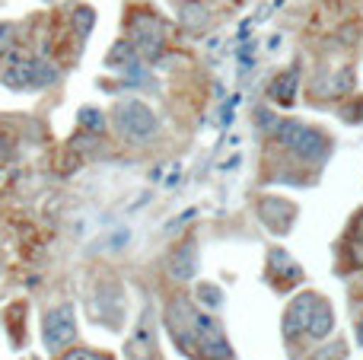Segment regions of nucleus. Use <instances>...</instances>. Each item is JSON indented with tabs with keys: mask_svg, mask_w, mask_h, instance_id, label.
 Wrapping results in <instances>:
<instances>
[{
	"mask_svg": "<svg viewBox=\"0 0 363 360\" xmlns=\"http://www.w3.org/2000/svg\"><path fill=\"white\" fill-rule=\"evenodd\" d=\"M128 354H131L134 360H150L153 354V332H150V325H140L138 329V335H134V342L128 344Z\"/></svg>",
	"mask_w": 363,
	"mask_h": 360,
	"instance_id": "obj_6",
	"label": "nucleus"
},
{
	"mask_svg": "<svg viewBox=\"0 0 363 360\" xmlns=\"http://www.w3.org/2000/svg\"><path fill=\"white\" fill-rule=\"evenodd\" d=\"M332 306L325 303V300H322L319 303V310H315V316H313V322H309V332L306 335H313V338H325L328 332H332Z\"/></svg>",
	"mask_w": 363,
	"mask_h": 360,
	"instance_id": "obj_7",
	"label": "nucleus"
},
{
	"mask_svg": "<svg viewBox=\"0 0 363 360\" xmlns=\"http://www.w3.org/2000/svg\"><path fill=\"white\" fill-rule=\"evenodd\" d=\"M61 360H112L108 354H102V351H89V348H77V351H67Z\"/></svg>",
	"mask_w": 363,
	"mask_h": 360,
	"instance_id": "obj_10",
	"label": "nucleus"
},
{
	"mask_svg": "<svg viewBox=\"0 0 363 360\" xmlns=\"http://www.w3.org/2000/svg\"><path fill=\"white\" fill-rule=\"evenodd\" d=\"M6 157H10V140H6V137H0V163H4Z\"/></svg>",
	"mask_w": 363,
	"mask_h": 360,
	"instance_id": "obj_12",
	"label": "nucleus"
},
{
	"mask_svg": "<svg viewBox=\"0 0 363 360\" xmlns=\"http://www.w3.org/2000/svg\"><path fill=\"white\" fill-rule=\"evenodd\" d=\"M13 35H16V32H13V26L10 23H0V55H6V51L13 48Z\"/></svg>",
	"mask_w": 363,
	"mask_h": 360,
	"instance_id": "obj_11",
	"label": "nucleus"
},
{
	"mask_svg": "<svg viewBox=\"0 0 363 360\" xmlns=\"http://www.w3.org/2000/svg\"><path fill=\"white\" fill-rule=\"evenodd\" d=\"M163 38H166V26L153 16H140L138 26H134V48L138 55L147 57H157L160 48H163Z\"/></svg>",
	"mask_w": 363,
	"mask_h": 360,
	"instance_id": "obj_5",
	"label": "nucleus"
},
{
	"mask_svg": "<svg viewBox=\"0 0 363 360\" xmlns=\"http://www.w3.org/2000/svg\"><path fill=\"white\" fill-rule=\"evenodd\" d=\"M112 125L128 144H144L157 134V115L138 99H121L112 108Z\"/></svg>",
	"mask_w": 363,
	"mask_h": 360,
	"instance_id": "obj_1",
	"label": "nucleus"
},
{
	"mask_svg": "<svg viewBox=\"0 0 363 360\" xmlns=\"http://www.w3.org/2000/svg\"><path fill=\"white\" fill-rule=\"evenodd\" d=\"M296 93V74H281V80L271 86V99L281 102V106H290Z\"/></svg>",
	"mask_w": 363,
	"mask_h": 360,
	"instance_id": "obj_8",
	"label": "nucleus"
},
{
	"mask_svg": "<svg viewBox=\"0 0 363 360\" xmlns=\"http://www.w3.org/2000/svg\"><path fill=\"white\" fill-rule=\"evenodd\" d=\"M319 303H322L319 293H303V297H296L294 303H290L287 316H284V332H287V335H303V332H309V322H313Z\"/></svg>",
	"mask_w": 363,
	"mask_h": 360,
	"instance_id": "obj_4",
	"label": "nucleus"
},
{
	"mask_svg": "<svg viewBox=\"0 0 363 360\" xmlns=\"http://www.w3.org/2000/svg\"><path fill=\"white\" fill-rule=\"evenodd\" d=\"M45 344H48L51 351H61L64 344L74 342L77 335V325H74V313H70V306H55V310L45 313Z\"/></svg>",
	"mask_w": 363,
	"mask_h": 360,
	"instance_id": "obj_3",
	"label": "nucleus"
},
{
	"mask_svg": "<svg viewBox=\"0 0 363 360\" xmlns=\"http://www.w3.org/2000/svg\"><path fill=\"white\" fill-rule=\"evenodd\" d=\"M351 259L354 265H363V214L357 217V223L351 230Z\"/></svg>",
	"mask_w": 363,
	"mask_h": 360,
	"instance_id": "obj_9",
	"label": "nucleus"
},
{
	"mask_svg": "<svg viewBox=\"0 0 363 360\" xmlns=\"http://www.w3.org/2000/svg\"><path fill=\"white\" fill-rule=\"evenodd\" d=\"M277 137H281V144L287 147V150H294L296 157H303V159H322L328 150V140L322 137L319 131H313V128L300 125V121H281Z\"/></svg>",
	"mask_w": 363,
	"mask_h": 360,
	"instance_id": "obj_2",
	"label": "nucleus"
}]
</instances>
